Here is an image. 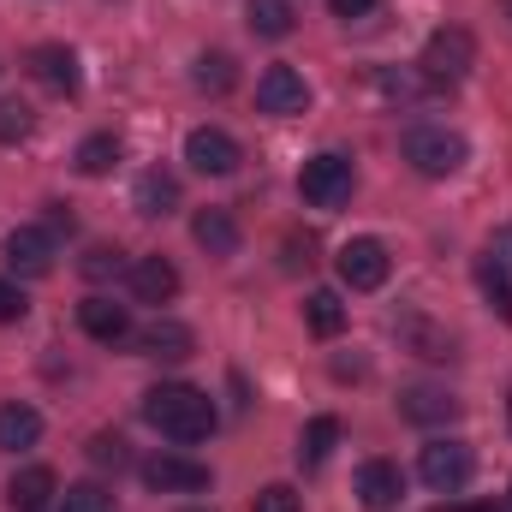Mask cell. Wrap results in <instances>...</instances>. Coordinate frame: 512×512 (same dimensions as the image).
<instances>
[{
    "label": "cell",
    "mask_w": 512,
    "mask_h": 512,
    "mask_svg": "<svg viewBox=\"0 0 512 512\" xmlns=\"http://www.w3.org/2000/svg\"><path fill=\"white\" fill-rule=\"evenodd\" d=\"M143 423L179 447H197L215 435V399L191 382H161L143 393Z\"/></svg>",
    "instance_id": "obj_1"
},
{
    "label": "cell",
    "mask_w": 512,
    "mask_h": 512,
    "mask_svg": "<svg viewBox=\"0 0 512 512\" xmlns=\"http://www.w3.org/2000/svg\"><path fill=\"white\" fill-rule=\"evenodd\" d=\"M465 155H471V143H465L459 131H447V126H411L405 131V161H411L423 179H447V173H459Z\"/></svg>",
    "instance_id": "obj_2"
},
{
    "label": "cell",
    "mask_w": 512,
    "mask_h": 512,
    "mask_svg": "<svg viewBox=\"0 0 512 512\" xmlns=\"http://www.w3.org/2000/svg\"><path fill=\"white\" fill-rule=\"evenodd\" d=\"M471 66H477V36L459 30V24L435 30V36L423 42V60H417V72H423L429 84H459Z\"/></svg>",
    "instance_id": "obj_3"
},
{
    "label": "cell",
    "mask_w": 512,
    "mask_h": 512,
    "mask_svg": "<svg viewBox=\"0 0 512 512\" xmlns=\"http://www.w3.org/2000/svg\"><path fill=\"white\" fill-rule=\"evenodd\" d=\"M298 197L310 209H346L352 203V161L346 155H310L298 173Z\"/></svg>",
    "instance_id": "obj_4"
},
{
    "label": "cell",
    "mask_w": 512,
    "mask_h": 512,
    "mask_svg": "<svg viewBox=\"0 0 512 512\" xmlns=\"http://www.w3.org/2000/svg\"><path fill=\"white\" fill-rule=\"evenodd\" d=\"M417 477L435 489V495H459L471 477H477V453L465 441H429L423 459H417Z\"/></svg>",
    "instance_id": "obj_5"
},
{
    "label": "cell",
    "mask_w": 512,
    "mask_h": 512,
    "mask_svg": "<svg viewBox=\"0 0 512 512\" xmlns=\"http://www.w3.org/2000/svg\"><path fill=\"white\" fill-rule=\"evenodd\" d=\"M256 108L274 114V120L304 114V108H310V84H304V72H292V66H268V72L256 78Z\"/></svg>",
    "instance_id": "obj_6"
},
{
    "label": "cell",
    "mask_w": 512,
    "mask_h": 512,
    "mask_svg": "<svg viewBox=\"0 0 512 512\" xmlns=\"http://www.w3.org/2000/svg\"><path fill=\"white\" fill-rule=\"evenodd\" d=\"M143 483L155 495H197V489H209V465H197L185 453H155V459H143Z\"/></svg>",
    "instance_id": "obj_7"
},
{
    "label": "cell",
    "mask_w": 512,
    "mask_h": 512,
    "mask_svg": "<svg viewBox=\"0 0 512 512\" xmlns=\"http://www.w3.org/2000/svg\"><path fill=\"white\" fill-rule=\"evenodd\" d=\"M0 251H6V268L24 274V280L54 274V233H48V227H12Z\"/></svg>",
    "instance_id": "obj_8"
},
{
    "label": "cell",
    "mask_w": 512,
    "mask_h": 512,
    "mask_svg": "<svg viewBox=\"0 0 512 512\" xmlns=\"http://www.w3.org/2000/svg\"><path fill=\"white\" fill-rule=\"evenodd\" d=\"M185 161L197 167V173H209V179H227V173H239V143L227 137L221 126H197L191 137H185Z\"/></svg>",
    "instance_id": "obj_9"
},
{
    "label": "cell",
    "mask_w": 512,
    "mask_h": 512,
    "mask_svg": "<svg viewBox=\"0 0 512 512\" xmlns=\"http://www.w3.org/2000/svg\"><path fill=\"white\" fill-rule=\"evenodd\" d=\"M387 268H393V262H387L382 239H346V245H340V280H346L352 292H376L387 280Z\"/></svg>",
    "instance_id": "obj_10"
},
{
    "label": "cell",
    "mask_w": 512,
    "mask_h": 512,
    "mask_svg": "<svg viewBox=\"0 0 512 512\" xmlns=\"http://www.w3.org/2000/svg\"><path fill=\"white\" fill-rule=\"evenodd\" d=\"M30 78H36L42 90H54V96H78V84H84L78 54H72L66 42H42V48H30Z\"/></svg>",
    "instance_id": "obj_11"
},
{
    "label": "cell",
    "mask_w": 512,
    "mask_h": 512,
    "mask_svg": "<svg viewBox=\"0 0 512 512\" xmlns=\"http://www.w3.org/2000/svg\"><path fill=\"white\" fill-rule=\"evenodd\" d=\"M131 346H137L143 358H161V364H179V358H191V346H197V334H191L185 322H173V316H155V322H143V328L131 334Z\"/></svg>",
    "instance_id": "obj_12"
},
{
    "label": "cell",
    "mask_w": 512,
    "mask_h": 512,
    "mask_svg": "<svg viewBox=\"0 0 512 512\" xmlns=\"http://www.w3.org/2000/svg\"><path fill=\"white\" fill-rule=\"evenodd\" d=\"M126 280H131V298L137 304H173L179 298V268L167 256H137L126 268Z\"/></svg>",
    "instance_id": "obj_13"
},
{
    "label": "cell",
    "mask_w": 512,
    "mask_h": 512,
    "mask_svg": "<svg viewBox=\"0 0 512 512\" xmlns=\"http://www.w3.org/2000/svg\"><path fill=\"white\" fill-rule=\"evenodd\" d=\"M78 328H84L90 340H102V346L131 340V316H126V304H114V298H84V304H78Z\"/></svg>",
    "instance_id": "obj_14"
},
{
    "label": "cell",
    "mask_w": 512,
    "mask_h": 512,
    "mask_svg": "<svg viewBox=\"0 0 512 512\" xmlns=\"http://www.w3.org/2000/svg\"><path fill=\"white\" fill-rule=\"evenodd\" d=\"M399 495H405V477H399V465H387V459H370V465L358 471V501H364L370 512L399 507Z\"/></svg>",
    "instance_id": "obj_15"
},
{
    "label": "cell",
    "mask_w": 512,
    "mask_h": 512,
    "mask_svg": "<svg viewBox=\"0 0 512 512\" xmlns=\"http://www.w3.org/2000/svg\"><path fill=\"white\" fill-rule=\"evenodd\" d=\"M54 495H60V483H54L48 465H30V471H18V477L6 483V507L12 512H42Z\"/></svg>",
    "instance_id": "obj_16"
},
{
    "label": "cell",
    "mask_w": 512,
    "mask_h": 512,
    "mask_svg": "<svg viewBox=\"0 0 512 512\" xmlns=\"http://www.w3.org/2000/svg\"><path fill=\"white\" fill-rule=\"evenodd\" d=\"M131 203H137V215H173L179 209V179L167 173V167H149V173H137V191H131Z\"/></svg>",
    "instance_id": "obj_17"
},
{
    "label": "cell",
    "mask_w": 512,
    "mask_h": 512,
    "mask_svg": "<svg viewBox=\"0 0 512 512\" xmlns=\"http://www.w3.org/2000/svg\"><path fill=\"white\" fill-rule=\"evenodd\" d=\"M399 417L405 423H453L459 417V399L441 393V387H405L399 393Z\"/></svg>",
    "instance_id": "obj_18"
},
{
    "label": "cell",
    "mask_w": 512,
    "mask_h": 512,
    "mask_svg": "<svg viewBox=\"0 0 512 512\" xmlns=\"http://www.w3.org/2000/svg\"><path fill=\"white\" fill-rule=\"evenodd\" d=\"M191 239H197L209 256H233V251H239V221H233L227 209H197Z\"/></svg>",
    "instance_id": "obj_19"
},
{
    "label": "cell",
    "mask_w": 512,
    "mask_h": 512,
    "mask_svg": "<svg viewBox=\"0 0 512 512\" xmlns=\"http://www.w3.org/2000/svg\"><path fill=\"white\" fill-rule=\"evenodd\" d=\"M36 435H42V417H36V405H0V453H24V447H36Z\"/></svg>",
    "instance_id": "obj_20"
},
{
    "label": "cell",
    "mask_w": 512,
    "mask_h": 512,
    "mask_svg": "<svg viewBox=\"0 0 512 512\" xmlns=\"http://www.w3.org/2000/svg\"><path fill=\"white\" fill-rule=\"evenodd\" d=\"M245 24L262 42H280V36H292L298 12H292V0H245Z\"/></svg>",
    "instance_id": "obj_21"
},
{
    "label": "cell",
    "mask_w": 512,
    "mask_h": 512,
    "mask_svg": "<svg viewBox=\"0 0 512 512\" xmlns=\"http://www.w3.org/2000/svg\"><path fill=\"white\" fill-rule=\"evenodd\" d=\"M304 328H310L316 340H334V334L346 328V304H340V292H328V286L310 292V298H304Z\"/></svg>",
    "instance_id": "obj_22"
},
{
    "label": "cell",
    "mask_w": 512,
    "mask_h": 512,
    "mask_svg": "<svg viewBox=\"0 0 512 512\" xmlns=\"http://www.w3.org/2000/svg\"><path fill=\"white\" fill-rule=\"evenodd\" d=\"M78 173H90V179H102V173H114V161H120V137L114 131H96V137H84L78 143Z\"/></svg>",
    "instance_id": "obj_23"
},
{
    "label": "cell",
    "mask_w": 512,
    "mask_h": 512,
    "mask_svg": "<svg viewBox=\"0 0 512 512\" xmlns=\"http://www.w3.org/2000/svg\"><path fill=\"white\" fill-rule=\"evenodd\" d=\"M334 441H340V423H334V417H310V423H304V441H298V465L316 471V465L334 453Z\"/></svg>",
    "instance_id": "obj_24"
},
{
    "label": "cell",
    "mask_w": 512,
    "mask_h": 512,
    "mask_svg": "<svg viewBox=\"0 0 512 512\" xmlns=\"http://www.w3.org/2000/svg\"><path fill=\"white\" fill-rule=\"evenodd\" d=\"M233 54H197V72H191V84L197 90H209V96H227L233 90Z\"/></svg>",
    "instance_id": "obj_25"
},
{
    "label": "cell",
    "mask_w": 512,
    "mask_h": 512,
    "mask_svg": "<svg viewBox=\"0 0 512 512\" xmlns=\"http://www.w3.org/2000/svg\"><path fill=\"white\" fill-rule=\"evenodd\" d=\"M477 280H483V292H489V304L501 310V322H512V274H507V262H495V256H483V262H477Z\"/></svg>",
    "instance_id": "obj_26"
},
{
    "label": "cell",
    "mask_w": 512,
    "mask_h": 512,
    "mask_svg": "<svg viewBox=\"0 0 512 512\" xmlns=\"http://www.w3.org/2000/svg\"><path fill=\"white\" fill-rule=\"evenodd\" d=\"M30 131H36L30 102H18V96H0V143H24Z\"/></svg>",
    "instance_id": "obj_27"
},
{
    "label": "cell",
    "mask_w": 512,
    "mask_h": 512,
    "mask_svg": "<svg viewBox=\"0 0 512 512\" xmlns=\"http://www.w3.org/2000/svg\"><path fill=\"white\" fill-rule=\"evenodd\" d=\"M60 512H108V489L102 483H78L60 495Z\"/></svg>",
    "instance_id": "obj_28"
},
{
    "label": "cell",
    "mask_w": 512,
    "mask_h": 512,
    "mask_svg": "<svg viewBox=\"0 0 512 512\" xmlns=\"http://www.w3.org/2000/svg\"><path fill=\"white\" fill-rule=\"evenodd\" d=\"M126 441H120V435H90V465H102V471H108V465H114V471H126Z\"/></svg>",
    "instance_id": "obj_29"
},
{
    "label": "cell",
    "mask_w": 512,
    "mask_h": 512,
    "mask_svg": "<svg viewBox=\"0 0 512 512\" xmlns=\"http://www.w3.org/2000/svg\"><path fill=\"white\" fill-rule=\"evenodd\" d=\"M251 512H298V489H286V483H268V489L251 501Z\"/></svg>",
    "instance_id": "obj_30"
},
{
    "label": "cell",
    "mask_w": 512,
    "mask_h": 512,
    "mask_svg": "<svg viewBox=\"0 0 512 512\" xmlns=\"http://www.w3.org/2000/svg\"><path fill=\"white\" fill-rule=\"evenodd\" d=\"M120 268H126V256L114 251V245H96V251L84 256V274H90V280H108V274H120Z\"/></svg>",
    "instance_id": "obj_31"
},
{
    "label": "cell",
    "mask_w": 512,
    "mask_h": 512,
    "mask_svg": "<svg viewBox=\"0 0 512 512\" xmlns=\"http://www.w3.org/2000/svg\"><path fill=\"white\" fill-rule=\"evenodd\" d=\"M24 310H30V304H24V292H18L12 280H0V322H18Z\"/></svg>",
    "instance_id": "obj_32"
},
{
    "label": "cell",
    "mask_w": 512,
    "mask_h": 512,
    "mask_svg": "<svg viewBox=\"0 0 512 512\" xmlns=\"http://www.w3.org/2000/svg\"><path fill=\"white\" fill-rule=\"evenodd\" d=\"M382 0H328V12L334 18H364V12H376Z\"/></svg>",
    "instance_id": "obj_33"
},
{
    "label": "cell",
    "mask_w": 512,
    "mask_h": 512,
    "mask_svg": "<svg viewBox=\"0 0 512 512\" xmlns=\"http://www.w3.org/2000/svg\"><path fill=\"white\" fill-rule=\"evenodd\" d=\"M507 18H512V0H507Z\"/></svg>",
    "instance_id": "obj_34"
}]
</instances>
